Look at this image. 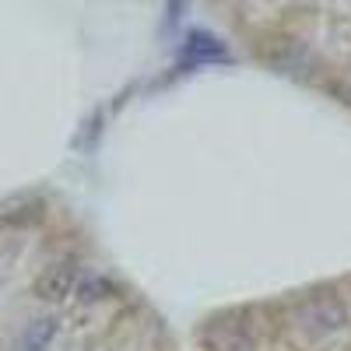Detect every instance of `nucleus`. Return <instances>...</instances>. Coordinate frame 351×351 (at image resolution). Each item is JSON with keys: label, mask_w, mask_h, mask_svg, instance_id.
<instances>
[{"label": "nucleus", "mask_w": 351, "mask_h": 351, "mask_svg": "<svg viewBox=\"0 0 351 351\" xmlns=\"http://www.w3.org/2000/svg\"><path fill=\"white\" fill-rule=\"evenodd\" d=\"M0 351H180L67 204L0 200Z\"/></svg>", "instance_id": "nucleus-1"}, {"label": "nucleus", "mask_w": 351, "mask_h": 351, "mask_svg": "<svg viewBox=\"0 0 351 351\" xmlns=\"http://www.w3.org/2000/svg\"><path fill=\"white\" fill-rule=\"evenodd\" d=\"M193 351H351V271L211 313Z\"/></svg>", "instance_id": "nucleus-2"}]
</instances>
